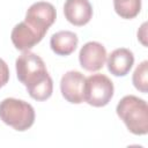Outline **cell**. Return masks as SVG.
<instances>
[{"mask_svg":"<svg viewBox=\"0 0 148 148\" xmlns=\"http://www.w3.org/2000/svg\"><path fill=\"white\" fill-rule=\"evenodd\" d=\"M18 81L27 88L31 98L46 101L53 92V81L43 59L30 51H23L15 61Z\"/></svg>","mask_w":148,"mask_h":148,"instance_id":"obj_1","label":"cell"},{"mask_svg":"<svg viewBox=\"0 0 148 148\" xmlns=\"http://www.w3.org/2000/svg\"><path fill=\"white\" fill-rule=\"evenodd\" d=\"M116 112L131 133L135 135L148 133V105L145 99L126 95L117 104Z\"/></svg>","mask_w":148,"mask_h":148,"instance_id":"obj_2","label":"cell"},{"mask_svg":"<svg viewBox=\"0 0 148 148\" xmlns=\"http://www.w3.org/2000/svg\"><path fill=\"white\" fill-rule=\"evenodd\" d=\"M0 119L18 132L27 131L35 123V110L23 99L5 98L0 102Z\"/></svg>","mask_w":148,"mask_h":148,"instance_id":"obj_3","label":"cell"},{"mask_svg":"<svg viewBox=\"0 0 148 148\" xmlns=\"http://www.w3.org/2000/svg\"><path fill=\"white\" fill-rule=\"evenodd\" d=\"M113 83L104 74H92L86 79L84 102L95 108H102L109 104L113 96Z\"/></svg>","mask_w":148,"mask_h":148,"instance_id":"obj_4","label":"cell"},{"mask_svg":"<svg viewBox=\"0 0 148 148\" xmlns=\"http://www.w3.org/2000/svg\"><path fill=\"white\" fill-rule=\"evenodd\" d=\"M57 17L56 8L52 3L46 1H38L32 3L27 13L24 21L43 37L47 32L49 28L53 24Z\"/></svg>","mask_w":148,"mask_h":148,"instance_id":"obj_5","label":"cell"},{"mask_svg":"<svg viewBox=\"0 0 148 148\" xmlns=\"http://www.w3.org/2000/svg\"><path fill=\"white\" fill-rule=\"evenodd\" d=\"M84 83L86 77L81 72H66L60 80V91L62 97L72 104L84 102Z\"/></svg>","mask_w":148,"mask_h":148,"instance_id":"obj_6","label":"cell"},{"mask_svg":"<svg viewBox=\"0 0 148 148\" xmlns=\"http://www.w3.org/2000/svg\"><path fill=\"white\" fill-rule=\"evenodd\" d=\"M106 50L98 42L86 43L79 53V61L83 69L88 72L99 71L106 61Z\"/></svg>","mask_w":148,"mask_h":148,"instance_id":"obj_7","label":"cell"},{"mask_svg":"<svg viewBox=\"0 0 148 148\" xmlns=\"http://www.w3.org/2000/svg\"><path fill=\"white\" fill-rule=\"evenodd\" d=\"M66 20L76 27L87 24L92 17V7L89 0H66L64 5Z\"/></svg>","mask_w":148,"mask_h":148,"instance_id":"obj_8","label":"cell"},{"mask_svg":"<svg viewBox=\"0 0 148 148\" xmlns=\"http://www.w3.org/2000/svg\"><path fill=\"white\" fill-rule=\"evenodd\" d=\"M43 38L44 37L36 30H34L25 21L16 24L10 34V39L14 46L20 51H29Z\"/></svg>","mask_w":148,"mask_h":148,"instance_id":"obj_9","label":"cell"},{"mask_svg":"<svg viewBox=\"0 0 148 148\" xmlns=\"http://www.w3.org/2000/svg\"><path fill=\"white\" fill-rule=\"evenodd\" d=\"M108 69L114 76H125L131 71L134 64V56L133 52L128 49L120 47L112 51L108 59Z\"/></svg>","mask_w":148,"mask_h":148,"instance_id":"obj_10","label":"cell"},{"mask_svg":"<svg viewBox=\"0 0 148 148\" xmlns=\"http://www.w3.org/2000/svg\"><path fill=\"white\" fill-rule=\"evenodd\" d=\"M79 38L76 34L68 30H61L52 35L50 39L51 50L58 56H69L77 46Z\"/></svg>","mask_w":148,"mask_h":148,"instance_id":"obj_11","label":"cell"},{"mask_svg":"<svg viewBox=\"0 0 148 148\" xmlns=\"http://www.w3.org/2000/svg\"><path fill=\"white\" fill-rule=\"evenodd\" d=\"M116 13L126 20L134 18L141 9V0H113Z\"/></svg>","mask_w":148,"mask_h":148,"instance_id":"obj_12","label":"cell"},{"mask_svg":"<svg viewBox=\"0 0 148 148\" xmlns=\"http://www.w3.org/2000/svg\"><path fill=\"white\" fill-rule=\"evenodd\" d=\"M133 86L141 92L146 94L148 90V61L143 60L134 71L132 77Z\"/></svg>","mask_w":148,"mask_h":148,"instance_id":"obj_13","label":"cell"},{"mask_svg":"<svg viewBox=\"0 0 148 148\" xmlns=\"http://www.w3.org/2000/svg\"><path fill=\"white\" fill-rule=\"evenodd\" d=\"M9 80V69L7 64L0 58V88L3 87Z\"/></svg>","mask_w":148,"mask_h":148,"instance_id":"obj_14","label":"cell"},{"mask_svg":"<svg viewBox=\"0 0 148 148\" xmlns=\"http://www.w3.org/2000/svg\"><path fill=\"white\" fill-rule=\"evenodd\" d=\"M146 25H147L146 23H143V24L141 25V29H140V30L142 31V34H141L140 31H138V38L141 40V43H142L143 45H147V43L143 40V38H146Z\"/></svg>","mask_w":148,"mask_h":148,"instance_id":"obj_15","label":"cell"}]
</instances>
